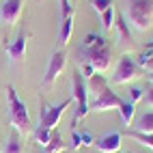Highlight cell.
Here are the masks:
<instances>
[{
	"label": "cell",
	"mask_w": 153,
	"mask_h": 153,
	"mask_svg": "<svg viewBox=\"0 0 153 153\" xmlns=\"http://www.w3.org/2000/svg\"><path fill=\"white\" fill-rule=\"evenodd\" d=\"M7 104H9V125H11L17 134H28L33 131V123L28 117V108L22 99H19L15 86H7Z\"/></svg>",
	"instance_id": "cell-1"
},
{
	"label": "cell",
	"mask_w": 153,
	"mask_h": 153,
	"mask_svg": "<svg viewBox=\"0 0 153 153\" xmlns=\"http://www.w3.org/2000/svg\"><path fill=\"white\" fill-rule=\"evenodd\" d=\"M71 99L76 101V110H74V121H71V127H76L80 121L88 114V88L84 82V76L80 71H74L71 76Z\"/></svg>",
	"instance_id": "cell-2"
},
{
	"label": "cell",
	"mask_w": 153,
	"mask_h": 153,
	"mask_svg": "<svg viewBox=\"0 0 153 153\" xmlns=\"http://www.w3.org/2000/svg\"><path fill=\"white\" fill-rule=\"evenodd\" d=\"M127 19L136 30H147L153 22V0H129Z\"/></svg>",
	"instance_id": "cell-3"
},
{
	"label": "cell",
	"mask_w": 153,
	"mask_h": 153,
	"mask_svg": "<svg viewBox=\"0 0 153 153\" xmlns=\"http://www.w3.org/2000/svg\"><path fill=\"white\" fill-rule=\"evenodd\" d=\"M74 104V99L67 97L65 101H60L58 106H50L48 101L41 99V110H39V127H45V129H54L58 125L60 117L65 114V110Z\"/></svg>",
	"instance_id": "cell-4"
},
{
	"label": "cell",
	"mask_w": 153,
	"mask_h": 153,
	"mask_svg": "<svg viewBox=\"0 0 153 153\" xmlns=\"http://www.w3.org/2000/svg\"><path fill=\"white\" fill-rule=\"evenodd\" d=\"M140 74H142V69L138 67L134 56L123 54L119 58V65L114 69V74H112V82L114 84H127V82H131V80H136Z\"/></svg>",
	"instance_id": "cell-5"
},
{
	"label": "cell",
	"mask_w": 153,
	"mask_h": 153,
	"mask_svg": "<svg viewBox=\"0 0 153 153\" xmlns=\"http://www.w3.org/2000/svg\"><path fill=\"white\" fill-rule=\"evenodd\" d=\"M65 67H67V54L63 52V50H56V52L52 54V58H50V63H48V67H45V76H43V86L45 88H50L56 80H58V76L65 71Z\"/></svg>",
	"instance_id": "cell-6"
},
{
	"label": "cell",
	"mask_w": 153,
	"mask_h": 153,
	"mask_svg": "<svg viewBox=\"0 0 153 153\" xmlns=\"http://www.w3.org/2000/svg\"><path fill=\"white\" fill-rule=\"evenodd\" d=\"M121 99L117 93H112V88L108 86L104 93H99L95 99H93V104H88V110L91 112H106V110H119L121 106Z\"/></svg>",
	"instance_id": "cell-7"
},
{
	"label": "cell",
	"mask_w": 153,
	"mask_h": 153,
	"mask_svg": "<svg viewBox=\"0 0 153 153\" xmlns=\"http://www.w3.org/2000/svg\"><path fill=\"white\" fill-rule=\"evenodd\" d=\"M22 7H24V0H4V4L0 7V22L4 26L17 24L19 15H22Z\"/></svg>",
	"instance_id": "cell-8"
},
{
	"label": "cell",
	"mask_w": 153,
	"mask_h": 153,
	"mask_svg": "<svg viewBox=\"0 0 153 153\" xmlns=\"http://www.w3.org/2000/svg\"><path fill=\"white\" fill-rule=\"evenodd\" d=\"M110 58H112L110 45H106V48H99L95 52L86 54V63H91V67L95 69V74H104V71L110 67Z\"/></svg>",
	"instance_id": "cell-9"
},
{
	"label": "cell",
	"mask_w": 153,
	"mask_h": 153,
	"mask_svg": "<svg viewBox=\"0 0 153 153\" xmlns=\"http://www.w3.org/2000/svg\"><path fill=\"white\" fill-rule=\"evenodd\" d=\"M121 136L119 131H108V134H104L99 140H97V151L101 153H119L121 151Z\"/></svg>",
	"instance_id": "cell-10"
},
{
	"label": "cell",
	"mask_w": 153,
	"mask_h": 153,
	"mask_svg": "<svg viewBox=\"0 0 153 153\" xmlns=\"http://www.w3.org/2000/svg\"><path fill=\"white\" fill-rule=\"evenodd\" d=\"M26 45H28V35L26 33H19L11 43H7V54L13 63H19L22 56L26 54Z\"/></svg>",
	"instance_id": "cell-11"
},
{
	"label": "cell",
	"mask_w": 153,
	"mask_h": 153,
	"mask_svg": "<svg viewBox=\"0 0 153 153\" xmlns=\"http://www.w3.org/2000/svg\"><path fill=\"white\" fill-rule=\"evenodd\" d=\"M106 45H110V43H108V39H106L104 35H93V33H88V35H84V39H82V52H84V56L91 54V52H95V50H99V48H106Z\"/></svg>",
	"instance_id": "cell-12"
},
{
	"label": "cell",
	"mask_w": 153,
	"mask_h": 153,
	"mask_svg": "<svg viewBox=\"0 0 153 153\" xmlns=\"http://www.w3.org/2000/svg\"><path fill=\"white\" fill-rule=\"evenodd\" d=\"M71 33H74V15H69V17H65V19H60V26H58V43L63 45V48L69 43Z\"/></svg>",
	"instance_id": "cell-13"
},
{
	"label": "cell",
	"mask_w": 153,
	"mask_h": 153,
	"mask_svg": "<svg viewBox=\"0 0 153 153\" xmlns=\"http://www.w3.org/2000/svg\"><path fill=\"white\" fill-rule=\"evenodd\" d=\"M86 88L93 93L95 97L99 95V93H104V91L108 88V82H106V78L101 76V74H93L88 78V84H86Z\"/></svg>",
	"instance_id": "cell-14"
},
{
	"label": "cell",
	"mask_w": 153,
	"mask_h": 153,
	"mask_svg": "<svg viewBox=\"0 0 153 153\" xmlns=\"http://www.w3.org/2000/svg\"><path fill=\"white\" fill-rule=\"evenodd\" d=\"M136 131H145V134H153V112H142L136 119Z\"/></svg>",
	"instance_id": "cell-15"
},
{
	"label": "cell",
	"mask_w": 153,
	"mask_h": 153,
	"mask_svg": "<svg viewBox=\"0 0 153 153\" xmlns=\"http://www.w3.org/2000/svg\"><path fill=\"white\" fill-rule=\"evenodd\" d=\"M119 112H121V121H123L125 125H131V121H134L136 117V106L131 104V101H121V106H119Z\"/></svg>",
	"instance_id": "cell-16"
},
{
	"label": "cell",
	"mask_w": 153,
	"mask_h": 153,
	"mask_svg": "<svg viewBox=\"0 0 153 153\" xmlns=\"http://www.w3.org/2000/svg\"><path fill=\"white\" fill-rule=\"evenodd\" d=\"M114 28H117L119 39H121L123 43H129V41H131V30H129V24H127L125 17H119L117 22H114Z\"/></svg>",
	"instance_id": "cell-17"
},
{
	"label": "cell",
	"mask_w": 153,
	"mask_h": 153,
	"mask_svg": "<svg viewBox=\"0 0 153 153\" xmlns=\"http://www.w3.org/2000/svg\"><path fill=\"white\" fill-rule=\"evenodd\" d=\"M4 153H24V145H22V140H19L17 131H13V134L9 136L7 145H4Z\"/></svg>",
	"instance_id": "cell-18"
},
{
	"label": "cell",
	"mask_w": 153,
	"mask_h": 153,
	"mask_svg": "<svg viewBox=\"0 0 153 153\" xmlns=\"http://www.w3.org/2000/svg\"><path fill=\"white\" fill-rule=\"evenodd\" d=\"M125 134H127L129 138H134L136 142H140V145H145L147 149L153 151V134H145V131H136V129H134V131H129V129H127Z\"/></svg>",
	"instance_id": "cell-19"
},
{
	"label": "cell",
	"mask_w": 153,
	"mask_h": 153,
	"mask_svg": "<svg viewBox=\"0 0 153 153\" xmlns=\"http://www.w3.org/2000/svg\"><path fill=\"white\" fill-rule=\"evenodd\" d=\"M65 149H67V145L63 142V138H60L58 134H52L50 142L45 145V153H63Z\"/></svg>",
	"instance_id": "cell-20"
},
{
	"label": "cell",
	"mask_w": 153,
	"mask_h": 153,
	"mask_svg": "<svg viewBox=\"0 0 153 153\" xmlns=\"http://www.w3.org/2000/svg\"><path fill=\"white\" fill-rule=\"evenodd\" d=\"M33 134H35V140L39 142V145H48V142H50V138H52V129H45V127H35V131H33Z\"/></svg>",
	"instance_id": "cell-21"
},
{
	"label": "cell",
	"mask_w": 153,
	"mask_h": 153,
	"mask_svg": "<svg viewBox=\"0 0 153 153\" xmlns=\"http://www.w3.org/2000/svg\"><path fill=\"white\" fill-rule=\"evenodd\" d=\"M99 17H101V26H104V30H112V26H114V9H112V7L106 9Z\"/></svg>",
	"instance_id": "cell-22"
},
{
	"label": "cell",
	"mask_w": 153,
	"mask_h": 153,
	"mask_svg": "<svg viewBox=\"0 0 153 153\" xmlns=\"http://www.w3.org/2000/svg\"><path fill=\"white\" fill-rule=\"evenodd\" d=\"M91 7H93V11H95L97 15H101L106 9L112 7V0H91Z\"/></svg>",
	"instance_id": "cell-23"
},
{
	"label": "cell",
	"mask_w": 153,
	"mask_h": 153,
	"mask_svg": "<svg viewBox=\"0 0 153 153\" xmlns=\"http://www.w3.org/2000/svg\"><path fill=\"white\" fill-rule=\"evenodd\" d=\"M60 2V19H65L69 15H74V7H71V0H58Z\"/></svg>",
	"instance_id": "cell-24"
},
{
	"label": "cell",
	"mask_w": 153,
	"mask_h": 153,
	"mask_svg": "<svg viewBox=\"0 0 153 153\" xmlns=\"http://www.w3.org/2000/svg\"><path fill=\"white\" fill-rule=\"evenodd\" d=\"M142 97H145V91H142V88L134 86V88L129 91V101H131V104H134V106H136V101H140Z\"/></svg>",
	"instance_id": "cell-25"
},
{
	"label": "cell",
	"mask_w": 153,
	"mask_h": 153,
	"mask_svg": "<svg viewBox=\"0 0 153 153\" xmlns=\"http://www.w3.org/2000/svg\"><path fill=\"white\" fill-rule=\"evenodd\" d=\"M80 147H82V136L74 129L71 131V149H80Z\"/></svg>",
	"instance_id": "cell-26"
},
{
	"label": "cell",
	"mask_w": 153,
	"mask_h": 153,
	"mask_svg": "<svg viewBox=\"0 0 153 153\" xmlns=\"http://www.w3.org/2000/svg\"><path fill=\"white\" fill-rule=\"evenodd\" d=\"M142 99H145V104H147V106L153 108V82H151V86L145 91V97H142Z\"/></svg>",
	"instance_id": "cell-27"
},
{
	"label": "cell",
	"mask_w": 153,
	"mask_h": 153,
	"mask_svg": "<svg viewBox=\"0 0 153 153\" xmlns=\"http://www.w3.org/2000/svg\"><path fill=\"white\" fill-rule=\"evenodd\" d=\"M82 136V147H88V145H93V136L88 134V131H84V134H80Z\"/></svg>",
	"instance_id": "cell-28"
},
{
	"label": "cell",
	"mask_w": 153,
	"mask_h": 153,
	"mask_svg": "<svg viewBox=\"0 0 153 153\" xmlns=\"http://www.w3.org/2000/svg\"><path fill=\"white\" fill-rule=\"evenodd\" d=\"M82 71H84V74H82V76H88V78H91V76H93V74H95V69H93V67H91V63H84V69H82Z\"/></svg>",
	"instance_id": "cell-29"
},
{
	"label": "cell",
	"mask_w": 153,
	"mask_h": 153,
	"mask_svg": "<svg viewBox=\"0 0 153 153\" xmlns=\"http://www.w3.org/2000/svg\"><path fill=\"white\" fill-rule=\"evenodd\" d=\"M119 153H123V151H119Z\"/></svg>",
	"instance_id": "cell-30"
}]
</instances>
